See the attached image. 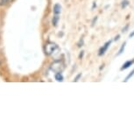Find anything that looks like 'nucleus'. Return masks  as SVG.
<instances>
[{
	"label": "nucleus",
	"mask_w": 134,
	"mask_h": 134,
	"mask_svg": "<svg viewBox=\"0 0 134 134\" xmlns=\"http://www.w3.org/2000/svg\"><path fill=\"white\" fill-rule=\"evenodd\" d=\"M118 39H119V35H117V37H116V39H115V40H118Z\"/></svg>",
	"instance_id": "2eb2a0df"
},
{
	"label": "nucleus",
	"mask_w": 134,
	"mask_h": 134,
	"mask_svg": "<svg viewBox=\"0 0 134 134\" xmlns=\"http://www.w3.org/2000/svg\"><path fill=\"white\" fill-rule=\"evenodd\" d=\"M125 45H126L125 42L123 44L122 46H121V48H120V50H119V52H118V54H117V55H120L121 54H123V52H124V50H125Z\"/></svg>",
	"instance_id": "6e6552de"
},
{
	"label": "nucleus",
	"mask_w": 134,
	"mask_h": 134,
	"mask_svg": "<svg viewBox=\"0 0 134 134\" xmlns=\"http://www.w3.org/2000/svg\"><path fill=\"white\" fill-rule=\"evenodd\" d=\"M55 80L57 82H62L63 81V76L61 73H56L55 74Z\"/></svg>",
	"instance_id": "423d86ee"
},
{
	"label": "nucleus",
	"mask_w": 134,
	"mask_h": 134,
	"mask_svg": "<svg viewBox=\"0 0 134 134\" xmlns=\"http://www.w3.org/2000/svg\"><path fill=\"white\" fill-rule=\"evenodd\" d=\"M127 28H128V26H126L125 28L123 29V32H126V29H127Z\"/></svg>",
	"instance_id": "4468645a"
},
{
	"label": "nucleus",
	"mask_w": 134,
	"mask_h": 134,
	"mask_svg": "<svg viewBox=\"0 0 134 134\" xmlns=\"http://www.w3.org/2000/svg\"><path fill=\"white\" fill-rule=\"evenodd\" d=\"M64 69H65V65H64L62 60H55L50 66V69L53 72H54L55 74L56 73H61L64 70Z\"/></svg>",
	"instance_id": "f257e3e1"
},
{
	"label": "nucleus",
	"mask_w": 134,
	"mask_h": 134,
	"mask_svg": "<svg viewBox=\"0 0 134 134\" xmlns=\"http://www.w3.org/2000/svg\"><path fill=\"white\" fill-rule=\"evenodd\" d=\"M83 51H82V53L80 54V56H79V58H80V59H82V58H83Z\"/></svg>",
	"instance_id": "f8f14e48"
},
{
	"label": "nucleus",
	"mask_w": 134,
	"mask_h": 134,
	"mask_svg": "<svg viewBox=\"0 0 134 134\" xmlns=\"http://www.w3.org/2000/svg\"><path fill=\"white\" fill-rule=\"evenodd\" d=\"M57 49H58V46L56 44L52 43V42H48V43H46V46H45V53H46L47 55H51V54H54Z\"/></svg>",
	"instance_id": "f03ea898"
},
{
	"label": "nucleus",
	"mask_w": 134,
	"mask_h": 134,
	"mask_svg": "<svg viewBox=\"0 0 134 134\" xmlns=\"http://www.w3.org/2000/svg\"><path fill=\"white\" fill-rule=\"evenodd\" d=\"M80 76H81V74H78V75H77V77H76V78L74 79V82H77V81H78V79L80 78Z\"/></svg>",
	"instance_id": "9b49d317"
},
{
	"label": "nucleus",
	"mask_w": 134,
	"mask_h": 134,
	"mask_svg": "<svg viewBox=\"0 0 134 134\" xmlns=\"http://www.w3.org/2000/svg\"><path fill=\"white\" fill-rule=\"evenodd\" d=\"M133 74H134V69H133V70H132V71L131 72V74H128V76L126 77L125 82H127V81H128L129 79H130V78H131V77L132 76V75H133Z\"/></svg>",
	"instance_id": "9d476101"
},
{
	"label": "nucleus",
	"mask_w": 134,
	"mask_h": 134,
	"mask_svg": "<svg viewBox=\"0 0 134 134\" xmlns=\"http://www.w3.org/2000/svg\"><path fill=\"white\" fill-rule=\"evenodd\" d=\"M111 40H110V41H107V42L103 45L101 48H100V50H99V53H98V54H99L100 56L101 55H103V54H105V52L107 51V49H108V47L110 46V45H111Z\"/></svg>",
	"instance_id": "7ed1b4c3"
},
{
	"label": "nucleus",
	"mask_w": 134,
	"mask_h": 134,
	"mask_svg": "<svg viewBox=\"0 0 134 134\" xmlns=\"http://www.w3.org/2000/svg\"><path fill=\"white\" fill-rule=\"evenodd\" d=\"M134 63V60H128V61H126L124 65H123V67L121 68V70H124V69H128L130 66H131L132 64Z\"/></svg>",
	"instance_id": "20e7f679"
},
{
	"label": "nucleus",
	"mask_w": 134,
	"mask_h": 134,
	"mask_svg": "<svg viewBox=\"0 0 134 134\" xmlns=\"http://www.w3.org/2000/svg\"><path fill=\"white\" fill-rule=\"evenodd\" d=\"M58 20H59V17H58L57 15H56V16H54V18H53V25H54V26H57V24H58Z\"/></svg>",
	"instance_id": "0eeeda50"
},
{
	"label": "nucleus",
	"mask_w": 134,
	"mask_h": 134,
	"mask_svg": "<svg viewBox=\"0 0 134 134\" xmlns=\"http://www.w3.org/2000/svg\"><path fill=\"white\" fill-rule=\"evenodd\" d=\"M133 36H134V31L132 32H131V34H130V38H132Z\"/></svg>",
	"instance_id": "ddd939ff"
},
{
	"label": "nucleus",
	"mask_w": 134,
	"mask_h": 134,
	"mask_svg": "<svg viewBox=\"0 0 134 134\" xmlns=\"http://www.w3.org/2000/svg\"><path fill=\"white\" fill-rule=\"evenodd\" d=\"M128 5H129V2L127 1V0H125V1H123L122 2V7L123 8H125Z\"/></svg>",
	"instance_id": "1a4fd4ad"
},
{
	"label": "nucleus",
	"mask_w": 134,
	"mask_h": 134,
	"mask_svg": "<svg viewBox=\"0 0 134 134\" xmlns=\"http://www.w3.org/2000/svg\"><path fill=\"white\" fill-rule=\"evenodd\" d=\"M60 11H61V6H60L59 4H56L54 7V13L58 15L59 13H60Z\"/></svg>",
	"instance_id": "39448f33"
}]
</instances>
